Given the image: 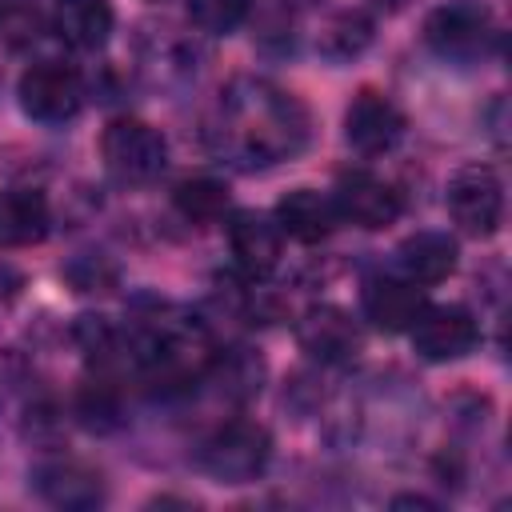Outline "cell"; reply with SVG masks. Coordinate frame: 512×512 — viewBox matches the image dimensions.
<instances>
[{"mask_svg": "<svg viewBox=\"0 0 512 512\" xmlns=\"http://www.w3.org/2000/svg\"><path fill=\"white\" fill-rule=\"evenodd\" d=\"M408 336H412V352L420 360L448 364V360H460L476 348L480 328L464 304H424L420 316L412 320Z\"/></svg>", "mask_w": 512, "mask_h": 512, "instance_id": "ba28073f", "label": "cell"}, {"mask_svg": "<svg viewBox=\"0 0 512 512\" xmlns=\"http://www.w3.org/2000/svg\"><path fill=\"white\" fill-rule=\"evenodd\" d=\"M100 160L120 184H152L168 164V140L148 120L120 116L100 132Z\"/></svg>", "mask_w": 512, "mask_h": 512, "instance_id": "7a4b0ae2", "label": "cell"}, {"mask_svg": "<svg viewBox=\"0 0 512 512\" xmlns=\"http://www.w3.org/2000/svg\"><path fill=\"white\" fill-rule=\"evenodd\" d=\"M424 304V288L400 272H376L360 288V312L380 332H408Z\"/></svg>", "mask_w": 512, "mask_h": 512, "instance_id": "8fae6325", "label": "cell"}, {"mask_svg": "<svg viewBox=\"0 0 512 512\" xmlns=\"http://www.w3.org/2000/svg\"><path fill=\"white\" fill-rule=\"evenodd\" d=\"M48 16L40 0H0V44L8 48H28L44 32Z\"/></svg>", "mask_w": 512, "mask_h": 512, "instance_id": "44dd1931", "label": "cell"}, {"mask_svg": "<svg viewBox=\"0 0 512 512\" xmlns=\"http://www.w3.org/2000/svg\"><path fill=\"white\" fill-rule=\"evenodd\" d=\"M76 416H80L88 428H96V432L116 428V424H120V400H116L112 384H108V380L84 384L80 396H76Z\"/></svg>", "mask_w": 512, "mask_h": 512, "instance_id": "603a6c76", "label": "cell"}, {"mask_svg": "<svg viewBox=\"0 0 512 512\" xmlns=\"http://www.w3.org/2000/svg\"><path fill=\"white\" fill-rule=\"evenodd\" d=\"M48 20H52V32L68 48L96 52V48L108 44L116 12H112V0H56Z\"/></svg>", "mask_w": 512, "mask_h": 512, "instance_id": "2e32d148", "label": "cell"}, {"mask_svg": "<svg viewBox=\"0 0 512 512\" xmlns=\"http://www.w3.org/2000/svg\"><path fill=\"white\" fill-rule=\"evenodd\" d=\"M40 500L52 508H96L104 504V476L80 460H48L32 472Z\"/></svg>", "mask_w": 512, "mask_h": 512, "instance_id": "4fadbf2b", "label": "cell"}, {"mask_svg": "<svg viewBox=\"0 0 512 512\" xmlns=\"http://www.w3.org/2000/svg\"><path fill=\"white\" fill-rule=\"evenodd\" d=\"M332 204H336V216L344 224H356V228H368V232L396 224V216L404 212L400 192L384 176L364 172V168H348V172L336 176Z\"/></svg>", "mask_w": 512, "mask_h": 512, "instance_id": "9c48e42d", "label": "cell"}, {"mask_svg": "<svg viewBox=\"0 0 512 512\" xmlns=\"http://www.w3.org/2000/svg\"><path fill=\"white\" fill-rule=\"evenodd\" d=\"M444 204H448V216H452V224L460 232L492 236L500 228V220H504V184H500L492 164L468 160L448 176Z\"/></svg>", "mask_w": 512, "mask_h": 512, "instance_id": "277c9868", "label": "cell"}, {"mask_svg": "<svg viewBox=\"0 0 512 512\" xmlns=\"http://www.w3.org/2000/svg\"><path fill=\"white\" fill-rule=\"evenodd\" d=\"M272 456V436L264 424L256 420H232L224 428H216L204 444H200V468L220 480V484H248L264 472Z\"/></svg>", "mask_w": 512, "mask_h": 512, "instance_id": "3957f363", "label": "cell"}, {"mask_svg": "<svg viewBox=\"0 0 512 512\" xmlns=\"http://www.w3.org/2000/svg\"><path fill=\"white\" fill-rule=\"evenodd\" d=\"M284 4H312V0H284Z\"/></svg>", "mask_w": 512, "mask_h": 512, "instance_id": "d4e9b609", "label": "cell"}, {"mask_svg": "<svg viewBox=\"0 0 512 512\" xmlns=\"http://www.w3.org/2000/svg\"><path fill=\"white\" fill-rule=\"evenodd\" d=\"M372 16L360 12V8H340L324 20L320 36H316V48L328 56V60H352L360 56L368 44H372Z\"/></svg>", "mask_w": 512, "mask_h": 512, "instance_id": "d6986e66", "label": "cell"}, {"mask_svg": "<svg viewBox=\"0 0 512 512\" xmlns=\"http://www.w3.org/2000/svg\"><path fill=\"white\" fill-rule=\"evenodd\" d=\"M492 40H496L492 12L472 0L444 4L424 20V44L452 64H472V60L488 56Z\"/></svg>", "mask_w": 512, "mask_h": 512, "instance_id": "5b68a950", "label": "cell"}, {"mask_svg": "<svg viewBox=\"0 0 512 512\" xmlns=\"http://www.w3.org/2000/svg\"><path fill=\"white\" fill-rule=\"evenodd\" d=\"M296 340L320 364H352L360 356V348H364L360 324L344 308H336V304L308 308L300 316V324H296Z\"/></svg>", "mask_w": 512, "mask_h": 512, "instance_id": "30bf717a", "label": "cell"}, {"mask_svg": "<svg viewBox=\"0 0 512 512\" xmlns=\"http://www.w3.org/2000/svg\"><path fill=\"white\" fill-rule=\"evenodd\" d=\"M456 240L448 232H436V228H424V232H412L408 240H400L396 248V272L408 276L412 284L428 288V284H440L456 272Z\"/></svg>", "mask_w": 512, "mask_h": 512, "instance_id": "9a60e30c", "label": "cell"}, {"mask_svg": "<svg viewBox=\"0 0 512 512\" xmlns=\"http://www.w3.org/2000/svg\"><path fill=\"white\" fill-rule=\"evenodd\" d=\"M228 248H232L236 268L248 280H264L280 264L284 232L276 228L272 216H264L256 208H240V212L228 216Z\"/></svg>", "mask_w": 512, "mask_h": 512, "instance_id": "7c38bea8", "label": "cell"}, {"mask_svg": "<svg viewBox=\"0 0 512 512\" xmlns=\"http://www.w3.org/2000/svg\"><path fill=\"white\" fill-rule=\"evenodd\" d=\"M380 4H388V8H400V4H404V0H380Z\"/></svg>", "mask_w": 512, "mask_h": 512, "instance_id": "cb8c5ba5", "label": "cell"}, {"mask_svg": "<svg viewBox=\"0 0 512 512\" xmlns=\"http://www.w3.org/2000/svg\"><path fill=\"white\" fill-rule=\"evenodd\" d=\"M252 0H188V20L208 36H228L244 24Z\"/></svg>", "mask_w": 512, "mask_h": 512, "instance_id": "7402d4cb", "label": "cell"}, {"mask_svg": "<svg viewBox=\"0 0 512 512\" xmlns=\"http://www.w3.org/2000/svg\"><path fill=\"white\" fill-rule=\"evenodd\" d=\"M172 204L188 224H216L228 212V188L212 176H192L176 184Z\"/></svg>", "mask_w": 512, "mask_h": 512, "instance_id": "ffe728a7", "label": "cell"}, {"mask_svg": "<svg viewBox=\"0 0 512 512\" xmlns=\"http://www.w3.org/2000/svg\"><path fill=\"white\" fill-rule=\"evenodd\" d=\"M308 108L260 76H236L220 100L224 148L244 164H276L308 144Z\"/></svg>", "mask_w": 512, "mask_h": 512, "instance_id": "6da1fadb", "label": "cell"}, {"mask_svg": "<svg viewBox=\"0 0 512 512\" xmlns=\"http://www.w3.org/2000/svg\"><path fill=\"white\" fill-rule=\"evenodd\" d=\"M276 228L300 244H320L336 232L340 216H336V204L328 192H316V188H292L276 200V212H272Z\"/></svg>", "mask_w": 512, "mask_h": 512, "instance_id": "5bb4252c", "label": "cell"}, {"mask_svg": "<svg viewBox=\"0 0 512 512\" xmlns=\"http://www.w3.org/2000/svg\"><path fill=\"white\" fill-rule=\"evenodd\" d=\"M48 232V200L36 188L0 192V248L36 244Z\"/></svg>", "mask_w": 512, "mask_h": 512, "instance_id": "e0dca14e", "label": "cell"}, {"mask_svg": "<svg viewBox=\"0 0 512 512\" xmlns=\"http://www.w3.org/2000/svg\"><path fill=\"white\" fill-rule=\"evenodd\" d=\"M16 96H20V108L28 120L36 124H64L80 112L84 104V84L80 76L60 64V60H40L32 68H24L20 84H16Z\"/></svg>", "mask_w": 512, "mask_h": 512, "instance_id": "8992f818", "label": "cell"}, {"mask_svg": "<svg viewBox=\"0 0 512 512\" xmlns=\"http://www.w3.org/2000/svg\"><path fill=\"white\" fill-rule=\"evenodd\" d=\"M208 372L216 376L220 396L228 400H252L264 384V356L252 348H228L208 360Z\"/></svg>", "mask_w": 512, "mask_h": 512, "instance_id": "ac0fdd59", "label": "cell"}, {"mask_svg": "<svg viewBox=\"0 0 512 512\" xmlns=\"http://www.w3.org/2000/svg\"><path fill=\"white\" fill-rule=\"evenodd\" d=\"M404 112L396 108V100L380 88H360L352 96V104L344 108V140L356 156L372 160V156H384L392 152L400 140H404Z\"/></svg>", "mask_w": 512, "mask_h": 512, "instance_id": "52a82bcc", "label": "cell"}]
</instances>
